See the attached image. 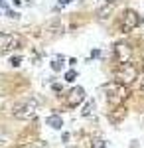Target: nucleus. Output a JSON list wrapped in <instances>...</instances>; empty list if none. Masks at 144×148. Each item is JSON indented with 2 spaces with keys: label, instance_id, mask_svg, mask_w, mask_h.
Here are the masks:
<instances>
[{
  "label": "nucleus",
  "instance_id": "2",
  "mask_svg": "<svg viewBox=\"0 0 144 148\" xmlns=\"http://www.w3.org/2000/svg\"><path fill=\"white\" fill-rule=\"evenodd\" d=\"M136 77H138V71L130 63L121 65V69L117 71V83H121V85H130L132 81H136Z\"/></svg>",
  "mask_w": 144,
  "mask_h": 148
},
{
  "label": "nucleus",
  "instance_id": "13",
  "mask_svg": "<svg viewBox=\"0 0 144 148\" xmlns=\"http://www.w3.org/2000/svg\"><path fill=\"white\" fill-rule=\"evenodd\" d=\"M91 109H93V103H89L87 107H85V111H83V114H89V113H91Z\"/></svg>",
  "mask_w": 144,
  "mask_h": 148
},
{
  "label": "nucleus",
  "instance_id": "15",
  "mask_svg": "<svg viewBox=\"0 0 144 148\" xmlns=\"http://www.w3.org/2000/svg\"><path fill=\"white\" fill-rule=\"evenodd\" d=\"M142 91H144V81H142Z\"/></svg>",
  "mask_w": 144,
  "mask_h": 148
},
{
  "label": "nucleus",
  "instance_id": "1",
  "mask_svg": "<svg viewBox=\"0 0 144 148\" xmlns=\"http://www.w3.org/2000/svg\"><path fill=\"white\" fill-rule=\"evenodd\" d=\"M38 113V101L36 99H24V101L16 103L14 105V116L20 119V121H28V119H34V114Z\"/></svg>",
  "mask_w": 144,
  "mask_h": 148
},
{
  "label": "nucleus",
  "instance_id": "4",
  "mask_svg": "<svg viewBox=\"0 0 144 148\" xmlns=\"http://www.w3.org/2000/svg\"><path fill=\"white\" fill-rule=\"evenodd\" d=\"M107 93H111V95H107V99L111 103H121L124 97H126V89H124V85L121 83H112L107 87Z\"/></svg>",
  "mask_w": 144,
  "mask_h": 148
},
{
  "label": "nucleus",
  "instance_id": "7",
  "mask_svg": "<svg viewBox=\"0 0 144 148\" xmlns=\"http://www.w3.org/2000/svg\"><path fill=\"white\" fill-rule=\"evenodd\" d=\"M16 44H18V40H16L12 34L0 32V51H6V49H10V47L16 46Z\"/></svg>",
  "mask_w": 144,
  "mask_h": 148
},
{
  "label": "nucleus",
  "instance_id": "11",
  "mask_svg": "<svg viewBox=\"0 0 144 148\" xmlns=\"http://www.w3.org/2000/svg\"><path fill=\"white\" fill-rule=\"evenodd\" d=\"M75 77H77V73H75L73 69H71V71H67V73H65V81H73Z\"/></svg>",
  "mask_w": 144,
  "mask_h": 148
},
{
  "label": "nucleus",
  "instance_id": "8",
  "mask_svg": "<svg viewBox=\"0 0 144 148\" xmlns=\"http://www.w3.org/2000/svg\"><path fill=\"white\" fill-rule=\"evenodd\" d=\"M45 123H47V126H51V128H61L63 126V121H61V116L59 114H49L47 119H45Z\"/></svg>",
  "mask_w": 144,
  "mask_h": 148
},
{
  "label": "nucleus",
  "instance_id": "3",
  "mask_svg": "<svg viewBox=\"0 0 144 148\" xmlns=\"http://www.w3.org/2000/svg\"><path fill=\"white\" fill-rule=\"evenodd\" d=\"M140 16L136 14L134 10H126L124 14H122V32H130V30H134L136 26H140Z\"/></svg>",
  "mask_w": 144,
  "mask_h": 148
},
{
  "label": "nucleus",
  "instance_id": "14",
  "mask_svg": "<svg viewBox=\"0 0 144 148\" xmlns=\"http://www.w3.org/2000/svg\"><path fill=\"white\" fill-rule=\"evenodd\" d=\"M59 2H61V4H67V2H71V0H59Z\"/></svg>",
  "mask_w": 144,
  "mask_h": 148
},
{
  "label": "nucleus",
  "instance_id": "9",
  "mask_svg": "<svg viewBox=\"0 0 144 148\" xmlns=\"http://www.w3.org/2000/svg\"><path fill=\"white\" fill-rule=\"evenodd\" d=\"M91 148H107V142L103 138H93L91 140Z\"/></svg>",
  "mask_w": 144,
  "mask_h": 148
},
{
  "label": "nucleus",
  "instance_id": "10",
  "mask_svg": "<svg viewBox=\"0 0 144 148\" xmlns=\"http://www.w3.org/2000/svg\"><path fill=\"white\" fill-rule=\"evenodd\" d=\"M61 67H63V57H61V59L57 57V59H53V61H51V69H53V71H59Z\"/></svg>",
  "mask_w": 144,
  "mask_h": 148
},
{
  "label": "nucleus",
  "instance_id": "5",
  "mask_svg": "<svg viewBox=\"0 0 144 148\" xmlns=\"http://www.w3.org/2000/svg\"><path fill=\"white\" fill-rule=\"evenodd\" d=\"M130 56H132V49L128 44H117L115 47V57H117V61L124 65V63H130Z\"/></svg>",
  "mask_w": 144,
  "mask_h": 148
},
{
  "label": "nucleus",
  "instance_id": "12",
  "mask_svg": "<svg viewBox=\"0 0 144 148\" xmlns=\"http://www.w3.org/2000/svg\"><path fill=\"white\" fill-rule=\"evenodd\" d=\"M20 61H22V57H18V56H16V57H12V59H10V63L14 65V67H18V65H20Z\"/></svg>",
  "mask_w": 144,
  "mask_h": 148
},
{
  "label": "nucleus",
  "instance_id": "6",
  "mask_svg": "<svg viewBox=\"0 0 144 148\" xmlns=\"http://www.w3.org/2000/svg\"><path fill=\"white\" fill-rule=\"evenodd\" d=\"M83 101H85V91H83V87L71 89L69 95H67V99H65V103L69 105V107H77V105H81Z\"/></svg>",
  "mask_w": 144,
  "mask_h": 148
}]
</instances>
